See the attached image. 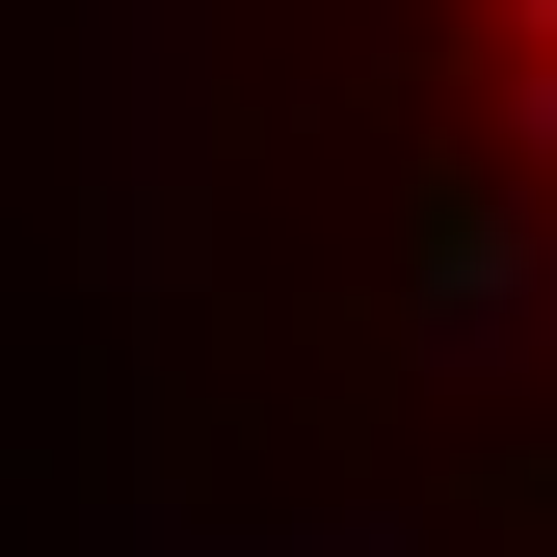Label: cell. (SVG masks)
<instances>
[{"label": "cell", "mask_w": 557, "mask_h": 557, "mask_svg": "<svg viewBox=\"0 0 557 557\" xmlns=\"http://www.w3.org/2000/svg\"><path fill=\"white\" fill-rule=\"evenodd\" d=\"M505 133L557 160V0H505Z\"/></svg>", "instance_id": "1"}]
</instances>
